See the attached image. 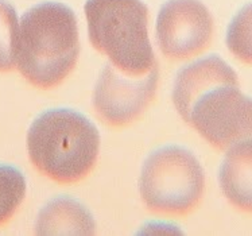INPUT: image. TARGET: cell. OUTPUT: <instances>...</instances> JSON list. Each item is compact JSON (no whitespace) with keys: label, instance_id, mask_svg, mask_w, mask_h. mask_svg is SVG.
I'll return each mask as SVG.
<instances>
[{"label":"cell","instance_id":"1","mask_svg":"<svg viewBox=\"0 0 252 236\" xmlns=\"http://www.w3.org/2000/svg\"><path fill=\"white\" fill-rule=\"evenodd\" d=\"M80 56L77 18L67 5L47 1L19 21L15 67L31 85L53 89L73 72Z\"/></svg>","mask_w":252,"mask_h":236},{"label":"cell","instance_id":"12","mask_svg":"<svg viewBox=\"0 0 252 236\" xmlns=\"http://www.w3.org/2000/svg\"><path fill=\"white\" fill-rule=\"evenodd\" d=\"M226 47L236 60L252 67V4L233 16L226 31Z\"/></svg>","mask_w":252,"mask_h":236},{"label":"cell","instance_id":"10","mask_svg":"<svg viewBox=\"0 0 252 236\" xmlns=\"http://www.w3.org/2000/svg\"><path fill=\"white\" fill-rule=\"evenodd\" d=\"M38 235H93L96 221L78 201L60 197L39 212L35 223Z\"/></svg>","mask_w":252,"mask_h":236},{"label":"cell","instance_id":"9","mask_svg":"<svg viewBox=\"0 0 252 236\" xmlns=\"http://www.w3.org/2000/svg\"><path fill=\"white\" fill-rule=\"evenodd\" d=\"M219 184L233 208L252 215V139L237 142L225 150Z\"/></svg>","mask_w":252,"mask_h":236},{"label":"cell","instance_id":"6","mask_svg":"<svg viewBox=\"0 0 252 236\" xmlns=\"http://www.w3.org/2000/svg\"><path fill=\"white\" fill-rule=\"evenodd\" d=\"M158 65L146 76L131 77L109 62L104 67L94 85V111L109 127H128L139 120L153 104L158 89Z\"/></svg>","mask_w":252,"mask_h":236},{"label":"cell","instance_id":"4","mask_svg":"<svg viewBox=\"0 0 252 236\" xmlns=\"http://www.w3.org/2000/svg\"><path fill=\"white\" fill-rule=\"evenodd\" d=\"M139 192L151 213L182 219L200 206L205 193V173L191 151L180 146H166L155 150L144 161Z\"/></svg>","mask_w":252,"mask_h":236},{"label":"cell","instance_id":"3","mask_svg":"<svg viewBox=\"0 0 252 236\" xmlns=\"http://www.w3.org/2000/svg\"><path fill=\"white\" fill-rule=\"evenodd\" d=\"M85 18L91 45L120 72L142 77L157 67L142 0H87Z\"/></svg>","mask_w":252,"mask_h":236},{"label":"cell","instance_id":"11","mask_svg":"<svg viewBox=\"0 0 252 236\" xmlns=\"http://www.w3.org/2000/svg\"><path fill=\"white\" fill-rule=\"evenodd\" d=\"M27 184L21 171L0 165V227L14 217L26 197Z\"/></svg>","mask_w":252,"mask_h":236},{"label":"cell","instance_id":"13","mask_svg":"<svg viewBox=\"0 0 252 236\" xmlns=\"http://www.w3.org/2000/svg\"><path fill=\"white\" fill-rule=\"evenodd\" d=\"M19 21L14 7L0 0V72L15 69V50Z\"/></svg>","mask_w":252,"mask_h":236},{"label":"cell","instance_id":"8","mask_svg":"<svg viewBox=\"0 0 252 236\" xmlns=\"http://www.w3.org/2000/svg\"><path fill=\"white\" fill-rule=\"evenodd\" d=\"M237 77L236 72L219 56L206 57L190 64L177 74L173 89V103L185 119L186 113L196 99L217 84Z\"/></svg>","mask_w":252,"mask_h":236},{"label":"cell","instance_id":"2","mask_svg":"<svg viewBox=\"0 0 252 236\" xmlns=\"http://www.w3.org/2000/svg\"><path fill=\"white\" fill-rule=\"evenodd\" d=\"M26 143L31 164L41 174L60 185H76L96 166L100 134L81 113L54 108L32 122Z\"/></svg>","mask_w":252,"mask_h":236},{"label":"cell","instance_id":"5","mask_svg":"<svg viewBox=\"0 0 252 236\" xmlns=\"http://www.w3.org/2000/svg\"><path fill=\"white\" fill-rule=\"evenodd\" d=\"M184 120L215 149L225 151L252 139V98L243 93L239 78H229L200 95Z\"/></svg>","mask_w":252,"mask_h":236},{"label":"cell","instance_id":"7","mask_svg":"<svg viewBox=\"0 0 252 236\" xmlns=\"http://www.w3.org/2000/svg\"><path fill=\"white\" fill-rule=\"evenodd\" d=\"M155 31L163 56L173 61H186L209 49L215 21L200 0H167L158 12Z\"/></svg>","mask_w":252,"mask_h":236}]
</instances>
